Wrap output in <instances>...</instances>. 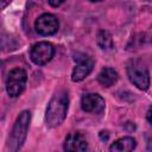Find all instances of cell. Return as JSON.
<instances>
[{
  "mask_svg": "<svg viewBox=\"0 0 152 152\" xmlns=\"http://www.w3.org/2000/svg\"><path fill=\"white\" fill-rule=\"evenodd\" d=\"M68 95L65 91H57L50 100L48 108H46V124L50 127L59 126L68 112Z\"/></svg>",
  "mask_w": 152,
  "mask_h": 152,
  "instance_id": "1",
  "label": "cell"
},
{
  "mask_svg": "<svg viewBox=\"0 0 152 152\" xmlns=\"http://www.w3.org/2000/svg\"><path fill=\"white\" fill-rule=\"evenodd\" d=\"M30 119H31V114H30L28 110L21 112L19 114V116L17 118V121L13 126L11 137L8 139L10 151H18L21 147V145H23V142L25 141V138H26Z\"/></svg>",
  "mask_w": 152,
  "mask_h": 152,
  "instance_id": "2",
  "label": "cell"
},
{
  "mask_svg": "<svg viewBox=\"0 0 152 152\" xmlns=\"http://www.w3.org/2000/svg\"><path fill=\"white\" fill-rule=\"evenodd\" d=\"M127 75L131 82L141 90H146L150 86V74L147 68L138 59H132L127 64Z\"/></svg>",
  "mask_w": 152,
  "mask_h": 152,
  "instance_id": "3",
  "label": "cell"
},
{
  "mask_svg": "<svg viewBox=\"0 0 152 152\" xmlns=\"http://www.w3.org/2000/svg\"><path fill=\"white\" fill-rule=\"evenodd\" d=\"M26 72L21 68H15L8 72L6 78V90L11 97H17L21 94L26 84Z\"/></svg>",
  "mask_w": 152,
  "mask_h": 152,
  "instance_id": "4",
  "label": "cell"
},
{
  "mask_svg": "<svg viewBox=\"0 0 152 152\" xmlns=\"http://www.w3.org/2000/svg\"><path fill=\"white\" fill-rule=\"evenodd\" d=\"M53 55H55V48L51 43H48V42H39L34 44L30 52L32 62L37 65L46 64L48 62L51 61Z\"/></svg>",
  "mask_w": 152,
  "mask_h": 152,
  "instance_id": "5",
  "label": "cell"
},
{
  "mask_svg": "<svg viewBox=\"0 0 152 152\" xmlns=\"http://www.w3.org/2000/svg\"><path fill=\"white\" fill-rule=\"evenodd\" d=\"M74 59L77 62V65L75 66L74 71H72V75H71V78L72 81L75 82H80L82 80H84L93 70L94 68V61L88 57L87 55H75Z\"/></svg>",
  "mask_w": 152,
  "mask_h": 152,
  "instance_id": "6",
  "label": "cell"
},
{
  "mask_svg": "<svg viewBox=\"0 0 152 152\" xmlns=\"http://www.w3.org/2000/svg\"><path fill=\"white\" fill-rule=\"evenodd\" d=\"M58 19L50 13H44L39 15L34 23L36 31L42 36H51L58 30Z\"/></svg>",
  "mask_w": 152,
  "mask_h": 152,
  "instance_id": "7",
  "label": "cell"
},
{
  "mask_svg": "<svg viewBox=\"0 0 152 152\" xmlns=\"http://www.w3.org/2000/svg\"><path fill=\"white\" fill-rule=\"evenodd\" d=\"M81 106L87 113H101L104 109V100L99 94H86L82 97Z\"/></svg>",
  "mask_w": 152,
  "mask_h": 152,
  "instance_id": "8",
  "label": "cell"
},
{
  "mask_svg": "<svg viewBox=\"0 0 152 152\" xmlns=\"http://www.w3.org/2000/svg\"><path fill=\"white\" fill-rule=\"evenodd\" d=\"M88 148V144L86 140V137L80 132H72L70 133L64 141V150L65 151H76L82 152Z\"/></svg>",
  "mask_w": 152,
  "mask_h": 152,
  "instance_id": "9",
  "label": "cell"
},
{
  "mask_svg": "<svg viewBox=\"0 0 152 152\" xmlns=\"http://www.w3.org/2000/svg\"><path fill=\"white\" fill-rule=\"evenodd\" d=\"M119 76L118 72L112 68H103L97 75V81L103 87H110L116 83Z\"/></svg>",
  "mask_w": 152,
  "mask_h": 152,
  "instance_id": "10",
  "label": "cell"
},
{
  "mask_svg": "<svg viewBox=\"0 0 152 152\" xmlns=\"http://www.w3.org/2000/svg\"><path fill=\"white\" fill-rule=\"evenodd\" d=\"M135 145H137V142L133 138L125 137V138H121V139L116 140L109 147V150L112 152H128V151H132L135 147Z\"/></svg>",
  "mask_w": 152,
  "mask_h": 152,
  "instance_id": "11",
  "label": "cell"
},
{
  "mask_svg": "<svg viewBox=\"0 0 152 152\" xmlns=\"http://www.w3.org/2000/svg\"><path fill=\"white\" fill-rule=\"evenodd\" d=\"M96 43L102 50H112L114 48V43L112 36L106 30H100L96 34Z\"/></svg>",
  "mask_w": 152,
  "mask_h": 152,
  "instance_id": "12",
  "label": "cell"
},
{
  "mask_svg": "<svg viewBox=\"0 0 152 152\" xmlns=\"http://www.w3.org/2000/svg\"><path fill=\"white\" fill-rule=\"evenodd\" d=\"M49 1V4L51 5V6H53V7H57V6H59L62 2H64V0H48Z\"/></svg>",
  "mask_w": 152,
  "mask_h": 152,
  "instance_id": "13",
  "label": "cell"
},
{
  "mask_svg": "<svg viewBox=\"0 0 152 152\" xmlns=\"http://www.w3.org/2000/svg\"><path fill=\"white\" fill-rule=\"evenodd\" d=\"M146 119H147V121H148L150 124H152V106L148 108V110H147V113H146Z\"/></svg>",
  "mask_w": 152,
  "mask_h": 152,
  "instance_id": "14",
  "label": "cell"
},
{
  "mask_svg": "<svg viewBox=\"0 0 152 152\" xmlns=\"http://www.w3.org/2000/svg\"><path fill=\"white\" fill-rule=\"evenodd\" d=\"M100 138H101L102 140H107V139H108V132H103V131H102V132L100 133Z\"/></svg>",
  "mask_w": 152,
  "mask_h": 152,
  "instance_id": "15",
  "label": "cell"
},
{
  "mask_svg": "<svg viewBox=\"0 0 152 152\" xmlns=\"http://www.w3.org/2000/svg\"><path fill=\"white\" fill-rule=\"evenodd\" d=\"M5 2H6V0H2V7L5 6Z\"/></svg>",
  "mask_w": 152,
  "mask_h": 152,
  "instance_id": "16",
  "label": "cell"
},
{
  "mask_svg": "<svg viewBox=\"0 0 152 152\" xmlns=\"http://www.w3.org/2000/svg\"><path fill=\"white\" fill-rule=\"evenodd\" d=\"M90 1H101V0H90Z\"/></svg>",
  "mask_w": 152,
  "mask_h": 152,
  "instance_id": "17",
  "label": "cell"
}]
</instances>
